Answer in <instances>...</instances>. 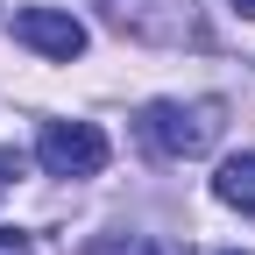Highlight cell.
Here are the masks:
<instances>
[{
	"mask_svg": "<svg viewBox=\"0 0 255 255\" xmlns=\"http://www.w3.org/2000/svg\"><path fill=\"white\" fill-rule=\"evenodd\" d=\"M142 142L156 156H170V163H184V156H206L220 142V107L213 100H149L142 107Z\"/></svg>",
	"mask_w": 255,
	"mask_h": 255,
	"instance_id": "6da1fadb",
	"label": "cell"
},
{
	"mask_svg": "<svg viewBox=\"0 0 255 255\" xmlns=\"http://www.w3.org/2000/svg\"><path fill=\"white\" fill-rule=\"evenodd\" d=\"M36 163L50 177H100L107 170V135L92 121H50L36 135Z\"/></svg>",
	"mask_w": 255,
	"mask_h": 255,
	"instance_id": "7a4b0ae2",
	"label": "cell"
},
{
	"mask_svg": "<svg viewBox=\"0 0 255 255\" xmlns=\"http://www.w3.org/2000/svg\"><path fill=\"white\" fill-rule=\"evenodd\" d=\"M14 43H28L50 64H71V57H85V21L64 14V7H21L14 14Z\"/></svg>",
	"mask_w": 255,
	"mask_h": 255,
	"instance_id": "3957f363",
	"label": "cell"
},
{
	"mask_svg": "<svg viewBox=\"0 0 255 255\" xmlns=\"http://www.w3.org/2000/svg\"><path fill=\"white\" fill-rule=\"evenodd\" d=\"M213 199H220V206H241V213H255V149L220 163V177H213Z\"/></svg>",
	"mask_w": 255,
	"mask_h": 255,
	"instance_id": "277c9868",
	"label": "cell"
},
{
	"mask_svg": "<svg viewBox=\"0 0 255 255\" xmlns=\"http://www.w3.org/2000/svg\"><path fill=\"white\" fill-rule=\"evenodd\" d=\"M0 255H36V241H28L21 227H0Z\"/></svg>",
	"mask_w": 255,
	"mask_h": 255,
	"instance_id": "5b68a950",
	"label": "cell"
},
{
	"mask_svg": "<svg viewBox=\"0 0 255 255\" xmlns=\"http://www.w3.org/2000/svg\"><path fill=\"white\" fill-rule=\"evenodd\" d=\"M234 7H241V14H248V21H255V0H234Z\"/></svg>",
	"mask_w": 255,
	"mask_h": 255,
	"instance_id": "8992f818",
	"label": "cell"
},
{
	"mask_svg": "<svg viewBox=\"0 0 255 255\" xmlns=\"http://www.w3.org/2000/svg\"><path fill=\"white\" fill-rule=\"evenodd\" d=\"M234 255H241V248H234Z\"/></svg>",
	"mask_w": 255,
	"mask_h": 255,
	"instance_id": "52a82bcc",
	"label": "cell"
}]
</instances>
